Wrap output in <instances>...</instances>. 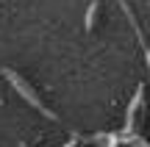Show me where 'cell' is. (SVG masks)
I'll return each instance as SVG.
<instances>
[{
    "label": "cell",
    "mask_w": 150,
    "mask_h": 147,
    "mask_svg": "<svg viewBox=\"0 0 150 147\" xmlns=\"http://www.w3.org/2000/svg\"><path fill=\"white\" fill-rule=\"evenodd\" d=\"M3 78H6V81L11 83V86H14V92H17V94H22V97H25L28 103H31L33 108L39 111V114H45V117H47V120H59V117H56L53 111H50L47 106H45L42 100H39V94L33 92V86H31V83H28V81H25V78H22V75H17L14 70H8V67H6V70H3Z\"/></svg>",
    "instance_id": "6da1fadb"
},
{
    "label": "cell",
    "mask_w": 150,
    "mask_h": 147,
    "mask_svg": "<svg viewBox=\"0 0 150 147\" xmlns=\"http://www.w3.org/2000/svg\"><path fill=\"white\" fill-rule=\"evenodd\" d=\"M97 11H100V3H97V0H92L89 8H86V20H83V28H86V31H92V28H95V22H97Z\"/></svg>",
    "instance_id": "7a4b0ae2"
}]
</instances>
